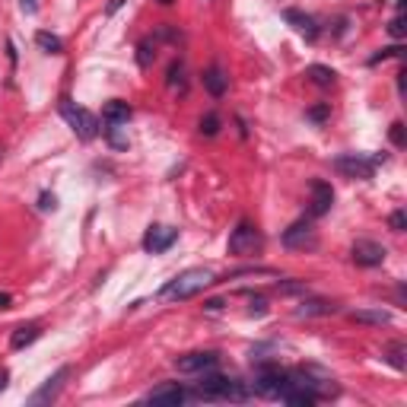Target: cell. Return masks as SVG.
<instances>
[{
	"mask_svg": "<svg viewBox=\"0 0 407 407\" xmlns=\"http://www.w3.org/2000/svg\"><path fill=\"white\" fill-rule=\"evenodd\" d=\"M159 3H163V7H169V3H175V0H159Z\"/></svg>",
	"mask_w": 407,
	"mask_h": 407,
	"instance_id": "obj_37",
	"label": "cell"
},
{
	"mask_svg": "<svg viewBox=\"0 0 407 407\" xmlns=\"http://www.w3.org/2000/svg\"><path fill=\"white\" fill-rule=\"evenodd\" d=\"M385 163V156H363V153H344V156L334 159V169H338L344 178H372L376 175V166Z\"/></svg>",
	"mask_w": 407,
	"mask_h": 407,
	"instance_id": "obj_3",
	"label": "cell"
},
{
	"mask_svg": "<svg viewBox=\"0 0 407 407\" xmlns=\"http://www.w3.org/2000/svg\"><path fill=\"white\" fill-rule=\"evenodd\" d=\"M201 134L204 137H217L219 134V115H204L201 118Z\"/></svg>",
	"mask_w": 407,
	"mask_h": 407,
	"instance_id": "obj_24",
	"label": "cell"
},
{
	"mask_svg": "<svg viewBox=\"0 0 407 407\" xmlns=\"http://www.w3.org/2000/svg\"><path fill=\"white\" fill-rule=\"evenodd\" d=\"M309 217H324V213L331 210V204H334V191H331V185L328 181H322V178H315L309 185Z\"/></svg>",
	"mask_w": 407,
	"mask_h": 407,
	"instance_id": "obj_9",
	"label": "cell"
},
{
	"mask_svg": "<svg viewBox=\"0 0 407 407\" xmlns=\"http://www.w3.org/2000/svg\"><path fill=\"white\" fill-rule=\"evenodd\" d=\"M10 302H13V296H10V293H0V309H7Z\"/></svg>",
	"mask_w": 407,
	"mask_h": 407,
	"instance_id": "obj_36",
	"label": "cell"
},
{
	"mask_svg": "<svg viewBox=\"0 0 407 407\" xmlns=\"http://www.w3.org/2000/svg\"><path fill=\"white\" fill-rule=\"evenodd\" d=\"M283 245H287V249H293V251L315 249V245H318V235H315L312 219H296L293 226L283 233Z\"/></svg>",
	"mask_w": 407,
	"mask_h": 407,
	"instance_id": "obj_6",
	"label": "cell"
},
{
	"mask_svg": "<svg viewBox=\"0 0 407 407\" xmlns=\"http://www.w3.org/2000/svg\"><path fill=\"white\" fill-rule=\"evenodd\" d=\"M388 58H401V45H392V48H382L379 54H372L369 58V64L376 67V64H382V60H388Z\"/></svg>",
	"mask_w": 407,
	"mask_h": 407,
	"instance_id": "obj_25",
	"label": "cell"
},
{
	"mask_svg": "<svg viewBox=\"0 0 407 407\" xmlns=\"http://www.w3.org/2000/svg\"><path fill=\"white\" fill-rule=\"evenodd\" d=\"M67 376H70L67 366H64V369H58L45 385H42V388H38L35 394H32L29 404H48V401H54L60 394V388H64V382H67Z\"/></svg>",
	"mask_w": 407,
	"mask_h": 407,
	"instance_id": "obj_13",
	"label": "cell"
},
{
	"mask_svg": "<svg viewBox=\"0 0 407 407\" xmlns=\"http://www.w3.org/2000/svg\"><path fill=\"white\" fill-rule=\"evenodd\" d=\"M328 115H331V106H328V102H322V106L309 108V118H312V121H324Z\"/></svg>",
	"mask_w": 407,
	"mask_h": 407,
	"instance_id": "obj_28",
	"label": "cell"
},
{
	"mask_svg": "<svg viewBox=\"0 0 407 407\" xmlns=\"http://www.w3.org/2000/svg\"><path fill=\"white\" fill-rule=\"evenodd\" d=\"M306 74H309V80L318 86H334V80H338V74H334L331 67H324V64H312Z\"/></svg>",
	"mask_w": 407,
	"mask_h": 407,
	"instance_id": "obj_21",
	"label": "cell"
},
{
	"mask_svg": "<svg viewBox=\"0 0 407 407\" xmlns=\"http://www.w3.org/2000/svg\"><path fill=\"white\" fill-rule=\"evenodd\" d=\"M7 382H10V372H7V369H0V392L7 388Z\"/></svg>",
	"mask_w": 407,
	"mask_h": 407,
	"instance_id": "obj_35",
	"label": "cell"
},
{
	"mask_svg": "<svg viewBox=\"0 0 407 407\" xmlns=\"http://www.w3.org/2000/svg\"><path fill=\"white\" fill-rule=\"evenodd\" d=\"M382 356H385L388 363H392V366H394L398 372H404V369H407V360H404V356H407V344H404V340H394V344H388V347L382 350Z\"/></svg>",
	"mask_w": 407,
	"mask_h": 407,
	"instance_id": "obj_18",
	"label": "cell"
},
{
	"mask_svg": "<svg viewBox=\"0 0 407 407\" xmlns=\"http://www.w3.org/2000/svg\"><path fill=\"white\" fill-rule=\"evenodd\" d=\"M131 118V106L128 102H121V99H112V102H106V108H102V121L106 124H128Z\"/></svg>",
	"mask_w": 407,
	"mask_h": 407,
	"instance_id": "obj_16",
	"label": "cell"
},
{
	"mask_svg": "<svg viewBox=\"0 0 407 407\" xmlns=\"http://www.w3.org/2000/svg\"><path fill=\"white\" fill-rule=\"evenodd\" d=\"M169 90L185 92V64L181 60H175L172 67H169Z\"/></svg>",
	"mask_w": 407,
	"mask_h": 407,
	"instance_id": "obj_23",
	"label": "cell"
},
{
	"mask_svg": "<svg viewBox=\"0 0 407 407\" xmlns=\"http://www.w3.org/2000/svg\"><path fill=\"white\" fill-rule=\"evenodd\" d=\"M60 115H64V121L70 124V131H74L80 140H92V137L99 134V118L92 112H86V108L74 106L70 99H60Z\"/></svg>",
	"mask_w": 407,
	"mask_h": 407,
	"instance_id": "obj_2",
	"label": "cell"
},
{
	"mask_svg": "<svg viewBox=\"0 0 407 407\" xmlns=\"http://www.w3.org/2000/svg\"><path fill=\"white\" fill-rule=\"evenodd\" d=\"M392 144L394 147H404V124H401V121H394V124H392Z\"/></svg>",
	"mask_w": 407,
	"mask_h": 407,
	"instance_id": "obj_29",
	"label": "cell"
},
{
	"mask_svg": "<svg viewBox=\"0 0 407 407\" xmlns=\"http://www.w3.org/2000/svg\"><path fill=\"white\" fill-rule=\"evenodd\" d=\"M23 10H26V13H35V10H38V0H23Z\"/></svg>",
	"mask_w": 407,
	"mask_h": 407,
	"instance_id": "obj_33",
	"label": "cell"
},
{
	"mask_svg": "<svg viewBox=\"0 0 407 407\" xmlns=\"http://www.w3.org/2000/svg\"><path fill=\"white\" fill-rule=\"evenodd\" d=\"M38 324H23V328H16L13 331V338H10V347L13 350H23V347H29L32 340H38Z\"/></svg>",
	"mask_w": 407,
	"mask_h": 407,
	"instance_id": "obj_19",
	"label": "cell"
},
{
	"mask_svg": "<svg viewBox=\"0 0 407 407\" xmlns=\"http://www.w3.org/2000/svg\"><path fill=\"white\" fill-rule=\"evenodd\" d=\"M385 245H379V242L372 239H356L354 249H350V258H354V264H360V267H379V264L385 261Z\"/></svg>",
	"mask_w": 407,
	"mask_h": 407,
	"instance_id": "obj_7",
	"label": "cell"
},
{
	"mask_svg": "<svg viewBox=\"0 0 407 407\" xmlns=\"http://www.w3.org/2000/svg\"><path fill=\"white\" fill-rule=\"evenodd\" d=\"M213 283V271L210 267H188L181 271L175 280H169L166 287L159 290V299H169V302H178V299H191L197 296L204 287Z\"/></svg>",
	"mask_w": 407,
	"mask_h": 407,
	"instance_id": "obj_1",
	"label": "cell"
},
{
	"mask_svg": "<svg viewBox=\"0 0 407 407\" xmlns=\"http://www.w3.org/2000/svg\"><path fill=\"white\" fill-rule=\"evenodd\" d=\"M178 242V229L172 226H150L144 235V251L147 255H163V251H169Z\"/></svg>",
	"mask_w": 407,
	"mask_h": 407,
	"instance_id": "obj_8",
	"label": "cell"
},
{
	"mask_svg": "<svg viewBox=\"0 0 407 407\" xmlns=\"http://www.w3.org/2000/svg\"><path fill=\"white\" fill-rule=\"evenodd\" d=\"M121 3H124V0H108V7H106V13H108V16H112V13H115V10H118V7H121Z\"/></svg>",
	"mask_w": 407,
	"mask_h": 407,
	"instance_id": "obj_34",
	"label": "cell"
},
{
	"mask_svg": "<svg viewBox=\"0 0 407 407\" xmlns=\"http://www.w3.org/2000/svg\"><path fill=\"white\" fill-rule=\"evenodd\" d=\"M277 293H306V283H299V280H283V283H277Z\"/></svg>",
	"mask_w": 407,
	"mask_h": 407,
	"instance_id": "obj_26",
	"label": "cell"
},
{
	"mask_svg": "<svg viewBox=\"0 0 407 407\" xmlns=\"http://www.w3.org/2000/svg\"><path fill=\"white\" fill-rule=\"evenodd\" d=\"M388 226H392L394 233H404V226H407V213H404V210H394L392 217H388Z\"/></svg>",
	"mask_w": 407,
	"mask_h": 407,
	"instance_id": "obj_27",
	"label": "cell"
},
{
	"mask_svg": "<svg viewBox=\"0 0 407 407\" xmlns=\"http://www.w3.org/2000/svg\"><path fill=\"white\" fill-rule=\"evenodd\" d=\"M35 45L42 48L45 54H60V51H64V42H60L58 35H51V32H45V29L35 32Z\"/></svg>",
	"mask_w": 407,
	"mask_h": 407,
	"instance_id": "obj_20",
	"label": "cell"
},
{
	"mask_svg": "<svg viewBox=\"0 0 407 407\" xmlns=\"http://www.w3.org/2000/svg\"><path fill=\"white\" fill-rule=\"evenodd\" d=\"M153 60H156V42H140L137 45V64H140V70H150L153 67Z\"/></svg>",
	"mask_w": 407,
	"mask_h": 407,
	"instance_id": "obj_22",
	"label": "cell"
},
{
	"mask_svg": "<svg viewBox=\"0 0 407 407\" xmlns=\"http://www.w3.org/2000/svg\"><path fill=\"white\" fill-rule=\"evenodd\" d=\"M185 398H188V392H185L178 382H166L147 394V401H150V404H159V407H178Z\"/></svg>",
	"mask_w": 407,
	"mask_h": 407,
	"instance_id": "obj_10",
	"label": "cell"
},
{
	"mask_svg": "<svg viewBox=\"0 0 407 407\" xmlns=\"http://www.w3.org/2000/svg\"><path fill=\"white\" fill-rule=\"evenodd\" d=\"M338 306L331 299H302V306L296 309V318H318V315H334Z\"/></svg>",
	"mask_w": 407,
	"mask_h": 407,
	"instance_id": "obj_14",
	"label": "cell"
},
{
	"mask_svg": "<svg viewBox=\"0 0 407 407\" xmlns=\"http://www.w3.org/2000/svg\"><path fill=\"white\" fill-rule=\"evenodd\" d=\"M261 249H264V235L258 233V226H251L249 219H242L239 226L233 229V235H229V251L249 258V255H258Z\"/></svg>",
	"mask_w": 407,
	"mask_h": 407,
	"instance_id": "obj_5",
	"label": "cell"
},
{
	"mask_svg": "<svg viewBox=\"0 0 407 407\" xmlns=\"http://www.w3.org/2000/svg\"><path fill=\"white\" fill-rule=\"evenodd\" d=\"M217 363H219L217 354H188V356H178L175 366H178V372H197V376H204V372L217 369Z\"/></svg>",
	"mask_w": 407,
	"mask_h": 407,
	"instance_id": "obj_11",
	"label": "cell"
},
{
	"mask_svg": "<svg viewBox=\"0 0 407 407\" xmlns=\"http://www.w3.org/2000/svg\"><path fill=\"white\" fill-rule=\"evenodd\" d=\"M283 19H287L290 26H293L296 32H299L306 42H315L318 38V23H315V16H309V13H302V10H283Z\"/></svg>",
	"mask_w": 407,
	"mask_h": 407,
	"instance_id": "obj_12",
	"label": "cell"
},
{
	"mask_svg": "<svg viewBox=\"0 0 407 407\" xmlns=\"http://www.w3.org/2000/svg\"><path fill=\"white\" fill-rule=\"evenodd\" d=\"M350 322L376 324V328H382V324H392V315H388L385 309H356V312H350Z\"/></svg>",
	"mask_w": 407,
	"mask_h": 407,
	"instance_id": "obj_17",
	"label": "cell"
},
{
	"mask_svg": "<svg viewBox=\"0 0 407 407\" xmlns=\"http://www.w3.org/2000/svg\"><path fill=\"white\" fill-rule=\"evenodd\" d=\"M38 207H42V210H58V197L48 194V191H45V194L38 197Z\"/></svg>",
	"mask_w": 407,
	"mask_h": 407,
	"instance_id": "obj_31",
	"label": "cell"
},
{
	"mask_svg": "<svg viewBox=\"0 0 407 407\" xmlns=\"http://www.w3.org/2000/svg\"><path fill=\"white\" fill-rule=\"evenodd\" d=\"M283 385H287V369H280L274 363H261L255 372L251 388H255V394H261V398H280Z\"/></svg>",
	"mask_w": 407,
	"mask_h": 407,
	"instance_id": "obj_4",
	"label": "cell"
},
{
	"mask_svg": "<svg viewBox=\"0 0 407 407\" xmlns=\"http://www.w3.org/2000/svg\"><path fill=\"white\" fill-rule=\"evenodd\" d=\"M388 32H392V35L401 42V38H404V19H401V16H394L392 23H388Z\"/></svg>",
	"mask_w": 407,
	"mask_h": 407,
	"instance_id": "obj_30",
	"label": "cell"
},
{
	"mask_svg": "<svg viewBox=\"0 0 407 407\" xmlns=\"http://www.w3.org/2000/svg\"><path fill=\"white\" fill-rule=\"evenodd\" d=\"M204 90L210 92V96H217V99L229 90V76L223 74V67H217V64H213V67L204 70Z\"/></svg>",
	"mask_w": 407,
	"mask_h": 407,
	"instance_id": "obj_15",
	"label": "cell"
},
{
	"mask_svg": "<svg viewBox=\"0 0 407 407\" xmlns=\"http://www.w3.org/2000/svg\"><path fill=\"white\" fill-rule=\"evenodd\" d=\"M264 312H267V299H264V296H255V299H251V315H264Z\"/></svg>",
	"mask_w": 407,
	"mask_h": 407,
	"instance_id": "obj_32",
	"label": "cell"
}]
</instances>
